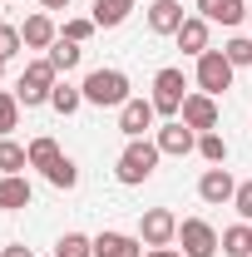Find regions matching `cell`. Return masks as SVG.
I'll use <instances>...</instances> for the list:
<instances>
[{
    "label": "cell",
    "mask_w": 252,
    "mask_h": 257,
    "mask_svg": "<svg viewBox=\"0 0 252 257\" xmlns=\"http://www.w3.org/2000/svg\"><path fill=\"white\" fill-rule=\"evenodd\" d=\"M20 109H25V104H20L15 89H0V139H10V134L20 128Z\"/></svg>",
    "instance_id": "obj_23"
},
{
    "label": "cell",
    "mask_w": 252,
    "mask_h": 257,
    "mask_svg": "<svg viewBox=\"0 0 252 257\" xmlns=\"http://www.w3.org/2000/svg\"><path fill=\"white\" fill-rule=\"evenodd\" d=\"M198 89L213 94V99H218L222 89H232V60H227L222 50H203V55H198Z\"/></svg>",
    "instance_id": "obj_6"
},
{
    "label": "cell",
    "mask_w": 252,
    "mask_h": 257,
    "mask_svg": "<svg viewBox=\"0 0 252 257\" xmlns=\"http://www.w3.org/2000/svg\"><path fill=\"white\" fill-rule=\"evenodd\" d=\"M158 154H168V159H188V154H198V134H193L183 119H168V124L154 134Z\"/></svg>",
    "instance_id": "obj_7"
},
{
    "label": "cell",
    "mask_w": 252,
    "mask_h": 257,
    "mask_svg": "<svg viewBox=\"0 0 252 257\" xmlns=\"http://www.w3.org/2000/svg\"><path fill=\"white\" fill-rule=\"evenodd\" d=\"M25 149H30V168H40V173H50V168H55V163L64 159V154H60V144H55L50 134H40V139H30Z\"/></svg>",
    "instance_id": "obj_19"
},
{
    "label": "cell",
    "mask_w": 252,
    "mask_h": 257,
    "mask_svg": "<svg viewBox=\"0 0 252 257\" xmlns=\"http://www.w3.org/2000/svg\"><path fill=\"white\" fill-rule=\"evenodd\" d=\"M144 257H183V247H149Z\"/></svg>",
    "instance_id": "obj_32"
},
{
    "label": "cell",
    "mask_w": 252,
    "mask_h": 257,
    "mask_svg": "<svg viewBox=\"0 0 252 257\" xmlns=\"http://www.w3.org/2000/svg\"><path fill=\"white\" fill-rule=\"evenodd\" d=\"M183 20H188V15H183L178 0H154V5H149V30L154 35H178Z\"/></svg>",
    "instance_id": "obj_15"
},
{
    "label": "cell",
    "mask_w": 252,
    "mask_h": 257,
    "mask_svg": "<svg viewBox=\"0 0 252 257\" xmlns=\"http://www.w3.org/2000/svg\"><path fill=\"white\" fill-rule=\"evenodd\" d=\"M5 257H35V252L25 247V242H15V247H5Z\"/></svg>",
    "instance_id": "obj_33"
},
{
    "label": "cell",
    "mask_w": 252,
    "mask_h": 257,
    "mask_svg": "<svg viewBox=\"0 0 252 257\" xmlns=\"http://www.w3.org/2000/svg\"><path fill=\"white\" fill-rule=\"evenodd\" d=\"M158 144L154 139H129V149L119 154V163H114V178L124 183V188H139V183H149L154 178V168H158Z\"/></svg>",
    "instance_id": "obj_1"
},
{
    "label": "cell",
    "mask_w": 252,
    "mask_h": 257,
    "mask_svg": "<svg viewBox=\"0 0 252 257\" xmlns=\"http://www.w3.org/2000/svg\"><path fill=\"white\" fill-rule=\"evenodd\" d=\"M45 178H50V183H55V188H60V193H69V188H79V163H74V159H69V154H64V159L55 163V168H50Z\"/></svg>",
    "instance_id": "obj_25"
},
{
    "label": "cell",
    "mask_w": 252,
    "mask_h": 257,
    "mask_svg": "<svg viewBox=\"0 0 252 257\" xmlns=\"http://www.w3.org/2000/svg\"><path fill=\"white\" fill-rule=\"evenodd\" d=\"M84 104H94V109H124L129 99V74L124 69H94V74H84Z\"/></svg>",
    "instance_id": "obj_2"
},
{
    "label": "cell",
    "mask_w": 252,
    "mask_h": 257,
    "mask_svg": "<svg viewBox=\"0 0 252 257\" xmlns=\"http://www.w3.org/2000/svg\"><path fill=\"white\" fill-rule=\"evenodd\" d=\"M139 237H144V247H168V242H178V218L168 208H149L139 223Z\"/></svg>",
    "instance_id": "obj_8"
},
{
    "label": "cell",
    "mask_w": 252,
    "mask_h": 257,
    "mask_svg": "<svg viewBox=\"0 0 252 257\" xmlns=\"http://www.w3.org/2000/svg\"><path fill=\"white\" fill-rule=\"evenodd\" d=\"M232 208H237V218H242V223H252V178H247V183H237V193H232Z\"/></svg>",
    "instance_id": "obj_30"
},
{
    "label": "cell",
    "mask_w": 252,
    "mask_h": 257,
    "mask_svg": "<svg viewBox=\"0 0 252 257\" xmlns=\"http://www.w3.org/2000/svg\"><path fill=\"white\" fill-rule=\"evenodd\" d=\"M178 119H183V124L193 128V134H208V128H218V99L198 89V94H188V99H183Z\"/></svg>",
    "instance_id": "obj_9"
},
{
    "label": "cell",
    "mask_w": 252,
    "mask_h": 257,
    "mask_svg": "<svg viewBox=\"0 0 252 257\" xmlns=\"http://www.w3.org/2000/svg\"><path fill=\"white\" fill-rule=\"evenodd\" d=\"M178 242H183V257H218L222 237L208 218H183L178 223Z\"/></svg>",
    "instance_id": "obj_5"
},
{
    "label": "cell",
    "mask_w": 252,
    "mask_h": 257,
    "mask_svg": "<svg viewBox=\"0 0 252 257\" xmlns=\"http://www.w3.org/2000/svg\"><path fill=\"white\" fill-rule=\"evenodd\" d=\"M30 168V149L15 144V139H0V178L5 173H25Z\"/></svg>",
    "instance_id": "obj_21"
},
{
    "label": "cell",
    "mask_w": 252,
    "mask_h": 257,
    "mask_svg": "<svg viewBox=\"0 0 252 257\" xmlns=\"http://www.w3.org/2000/svg\"><path fill=\"white\" fill-rule=\"evenodd\" d=\"M20 40H25V50H50V45L60 40V30H55V20H50V10H40V15H30V20L20 25Z\"/></svg>",
    "instance_id": "obj_13"
},
{
    "label": "cell",
    "mask_w": 252,
    "mask_h": 257,
    "mask_svg": "<svg viewBox=\"0 0 252 257\" xmlns=\"http://www.w3.org/2000/svg\"><path fill=\"white\" fill-rule=\"evenodd\" d=\"M55 84H60V69H55V64L40 55V60H30V64H25V74H20L15 94H20V104H25V109H35V104H50Z\"/></svg>",
    "instance_id": "obj_3"
},
{
    "label": "cell",
    "mask_w": 252,
    "mask_h": 257,
    "mask_svg": "<svg viewBox=\"0 0 252 257\" xmlns=\"http://www.w3.org/2000/svg\"><path fill=\"white\" fill-rule=\"evenodd\" d=\"M222 55L232 60V69H252V40L247 35H232V40L222 45Z\"/></svg>",
    "instance_id": "obj_28"
},
{
    "label": "cell",
    "mask_w": 252,
    "mask_h": 257,
    "mask_svg": "<svg viewBox=\"0 0 252 257\" xmlns=\"http://www.w3.org/2000/svg\"><path fill=\"white\" fill-rule=\"evenodd\" d=\"M247 30H252V15H247Z\"/></svg>",
    "instance_id": "obj_35"
},
{
    "label": "cell",
    "mask_w": 252,
    "mask_h": 257,
    "mask_svg": "<svg viewBox=\"0 0 252 257\" xmlns=\"http://www.w3.org/2000/svg\"><path fill=\"white\" fill-rule=\"evenodd\" d=\"M50 109H55V114H79V109H84V89H79V84H55Z\"/></svg>",
    "instance_id": "obj_24"
},
{
    "label": "cell",
    "mask_w": 252,
    "mask_h": 257,
    "mask_svg": "<svg viewBox=\"0 0 252 257\" xmlns=\"http://www.w3.org/2000/svg\"><path fill=\"white\" fill-rule=\"evenodd\" d=\"M154 109L158 114H168V119H178V109H183V99H188V79H183V69H158L154 74Z\"/></svg>",
    "instance_id": "obj_4"
},
{
    "label": "cell",
    "mask_w": 252,
    "mask_h": 257,
    "mask_svg": "<svg viewBox=\"0 0 252 257\" xmlns=\"http://www.w3.org/2000/svg\"><path fill=\"white\" fill-rule=\"evenodd\" d=\"M45 10H69V0H40Z\"/></svg>",
    "instance_id": "obj_34"
},
{
    "label": "cell",
    "mask_w": 252,
    "mask_h": 257,
    "mask_svg": "<svg viewBox=\"0 0 252 257\" xmlns=\"http://www.w3.org/2000/svg\"><path fill=\"white\" fill-rule=\"evenodd\" d=\"M30 198H35V188H30L25 173H5V178H0V208H5V213L30 208Z\"/></svg>",
    "instance_id": "obj_14"
},
{
    "label": "cell",
    "mask_w": 252,
    "mask_h": 257,
    "mask_svg": "<svg viewBox=\"0 0 252 257\" xmlns=\"http://www.w3.org/2000/svg\"><path fill=\"white\" fill-rule=\"evenodd\" d=\"M144 237H134V232H114V227H104L94 237V257H144Z\"/></svg>",
    "instance_id": "obj_12"
},
{
    "label": "cell",
    "mask_w": 252,
    "mask_h": 257,
    "mask_svg": "<svg viewBox=\"0 0 252 257\" xmlns=\"http://www.w3.org/2000/svg\"><path fill=\"white\" fill-rule=\"evenodd\" d=\"M198 154L208 163H227V139H222L218 128H208V134H198Z\"/></svg>",
    "instance_id": "obj_27"
},
{
    "label": "cell",
    "mask_w": 252,
    "mask_h": 257,
    "mask_svg": "<svg viewBox=\"0 0 252 257\" xmlns=\"http://www.w3.org/2000/svg\"><path fill=\"white\" fill-rule=\"evenodd\" d=\"M0 74H5V64H0Z\"/></svg>",
    "instance_id": "obj_36"
},
{
    "label": "cell",
    "mask_w": 252,
    "mask_h": 257,
    "mask_svg": "<svg viewBox=\"0 0 252 257\" xmlns=\"http://www.w3.org/2000/svg\"><path fill=\"white\" fill-rule=\"evenodd\" d=\"M198 15H203L208 25H242V20H247L242 0H198Z\"/></svg>",
    "instance_id": "obj_17"
},
{
    "label": "cell",
    "mask_w": 252,
    "mask_h": 257,
    "mask_svg": "<svg viewBox=\"0 0 252 257\" xmlns=\"http://www.w3.org/2000/svg\"><path fill=\"white\" fill-rule=\"evenodd\" d=\"M55 257H94V237H84V232H64L60 242H55Z\"/></svg>",
    "instance_id": "obj_26"
},
{
    "label": "cell",
    "mask_w": 252,
    "mask_h": 257,
    "mask_svg": "<svg viewBox=\"0 0 252 257\" xmlns=\"http://www.w3.org/2000/svg\"><path fill=\"white\" fill-rule=\"evenodd\" d=\"M94 30H99L94 20H64V40H74V45H84Z\"/></svg>",
    "instance_id": "obj_31"
},
{
    "label": "cell",
    "mask_w": 252,
    "mask_h": 257,
    "mask_svg": "<svg viewBox=\"0 0 252 257\" xmlns=\"http://www.w3.org/2000/svg\"><path fill=\"white\" fill-rule=\"evenodd\" d=\"M173 40H178V50H183V55H193V60H198L203 50H213V45H208V20H203V15H188V20L178 25V35H173Z\"/></svg>",
    "instance_id": "obj_16"
},
{
    "label": "cell",
    "mask_w": 252,
    "mask_h": 257,
    "mask_svg": "<svg viewBox=\"0 0 252 257\" xmlns=\"http://www.w3.org/2000/svg\"><path fill=\"white\" fill-rule=\"evenodd\" d=\"M79 55H84V50H79V45H74V40H55V45H50V50H45V60L55 64V69H60V74H69V69H74V64H79Z\"/></svg>",
    "instance_id": "obj_22"
},
{
    "label": "cell",
    "mask_w": 252,
    "mask_h": 257,
    "mask_svg": "<svg viewBox=\"0 0 252 257\" xmlns=\"http://www.w3.org/2000/svg\"><path fill=\"white\" fill-rule=\"evenodd\" d=\"M129 15H134V0H94V15L89 20H94L99 30H119Z\"/></svg>",
    "instance_id": "obj_18"
},
{
    "label": "cell",
    "mask_w": 252,
    "mask_h": 257,
    "mask_svg": "<svg viewBox=\"0 0 252 257\" xmlns=\"http://www.w3.org/2000/svg\"><path fill=\"white\" fill-rule=\"evenodd\" d=\"M20 50H25V40H20V25H0V64L15 60Z\"/></svg>",
    "instance_id": "obj_29"
},
{
    "label": "cell",
    "mask_w": 252,
    "mask_h": 257,
    "mask_svg": "<svg viewBox=\"0 0 252 257\" xmlns=\"http://www.w3.org/2000/svg\"><path fill=\"white\" fill-rule=\"evenodd\" d=\"M232 193H237V178L222 168V163H213L203 178H198V198L203 203H213V208H222V203H232Z\"/></svg>",
    "instance_id": "obj_11"
},
{
    "label": "cell",
    "mask_w": 252,
    "mask_h": 257,
    "mask_svg": "<svg viewBox=\"0 0 252 257\" xmlns=\"http://www.w3.org/2000/svg\"><path fill=\"white\" fill-rule=\"evenodd\" d=\"M154 119H158L154 99H129L124 109H119V134H124V139H144V134L154 128Z\"/></svg>",
    "instance_id": "obj_10"
},
{
    "label": "cell",
    "mask_w": 252,
    "mask_h": 257,
    "mask_svg": "<svg viewBox=\"0 0 252 257\" xmlns=\"http://www.w3.org/2000/svg\"><path fill=\"white\" fill-rule=\"evenodd\" d=\"M222 252H227V257H252V223L222 227Z\"/></svg>",
    "instance_id": "obj_20"
}]
</instances>
